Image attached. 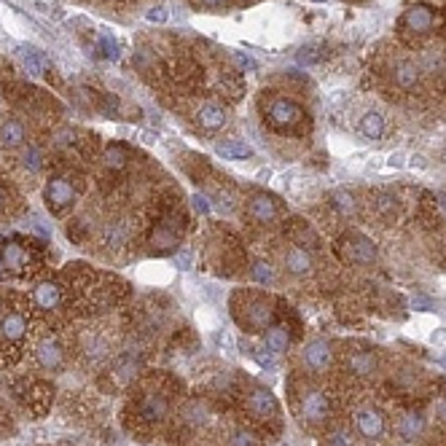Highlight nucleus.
Here are the masks:
<instances>
[{"label":"nucleus","mask_w":446,"mask_h":446,"mask_svg":"<svg viewBox=\"0 0 446 446\" xmlns=\"http://www.w3.org/2000/svg\"><path fill=\"white\" fill-rule=\"evenodd\" d=\"M444 14L435 11L433 6L427 3H414L403 11L401 22H398V30L403 35H414V38H422V35H430L433 30H438L444 24Z\"/></svg>","instance_id":"1"},{"label":"nucleus","mask_w":446,"mask_h":446,"mask_svg":"<svg viewBox=\"0 0 446 446\" xmlns=\"http://www.w3.org/2000/svg\"><path fill=\"white\" fill-rule=\"evenodd\" d=\"M264 119L269 122V127L288 132V129H296V127H302V124L307 122V111H304L296 100H288V97H272L269 105L264 108Z\"/></svg>","instance_id":"2"},{"label":"nucleus","mask_w":446,"mask_h":446,"mask_svg":"<svg viewBox=\"0 0 446 446\" xmlns=\"http://www.w3.org/2000/svg\"><path fill=\"white\" fill-rule=\"evenodd\" d=\"M296 409H299L302 422L312 425V427L314 425H323L331 417V401H328V395L323 390H317V387H309V385L299 390Z\"/></svg>","instance_id":"3"},{"label":"nucleus","mask_w":446,"mask_h":446,"mask_svg":"<svg viewBox=\"0 0 446 446\" xmlns=\"http://www.w3.org/2000/svg\"><path fill=\"white\" fill-rule=\"evenodd\" d=\"M245 395H247L245 398L247 412L253 414L256 420H261V422H277L279 406L269 387H264V385H250V390H247Z\"/></svg>","instance_id":"4"},{"label":"nucleus","mask_w":446,"mask_h":446,"mask_svg":"<svg viewBox=\"0 0 446 446\" xmlns=\"http://www.w3.org/2000/svg\"><path fill=\"white\" fill-rule=\"evenodd\" d=\"M274 320V312H272V304L267 299H261V296H247V314H239L237 317V323L245 328L247 334H258V331H264L269 328Z\"/></svg>","instance_id":"5"},{"label":"nucleus","mask_w":446,"mask_h":446,"mask_svg":"<svg viewBox=\"0 0 446 446\" xmlns=\"http://www.w3.org/2000/svg\"><path fill=\"white\" fill-rule=\"evenodd\" d=\"M355 430L366 441H380L382 435L387 433V417L377 406H363L355 412Z\"/></svg>","instance_id":"6"},{"label":"nucleus","mask_w":446,"mask_h":446,"mask_svg":"<svg viewBox=\"0 0 446 446\" xmlns=\"http://www.w3.org/2000/svg\"><path fill=\"white\" fill-rule=\"evenodd\" d=\"M342 256L350 261V264H357V267H366V264H374L377 261V245L368 239L366 234H350L342 245Z\"/></svg>","instance_id":"7"},{"label":"nucleus","mask_w":446,"mask_h":446,"mask_svg":"<svg viewBox=\"0 0 446 446\" xmlns=\"http://www.w3.org/2000/svg\"><path fill=\"white\" fill-rule=\"evenodd\" d=\"M334 360V347L325 339H312L302 350V366L304 371H325Z\"/></svg>","instance_id":"8"},{"label":"nucleus","mask_w":446,"mask_h":446,"mask_svg":"<svg viewBox=\"0 0 446 446\" xmlns=\"http://www.w3.org/2000/svg\"><path fill=\"white\" fill-rule=\"evenodd\" d=\"M345 366H347V371H350L352 377H360V380H366V377H374V374H377V368H380V357H377V350L360 347V350H352V352H347Z\"/></svg>","instance_id":"9"},{"label":"nucleus","mask_w":446,"mask_h":446,"mask_svg":"<svg viewBox=\"0 0 446 446\" xmlns=\"http://www.w3.org/2000/svg\"><path fill=\"white\" fill-rule=\"evenodd\" d=\"M169 412V398L164 392H148L143 395V401L137 406V414H140V420L145 425H157L162 422Z\"/></svg>","instance_id":"10"},{"label":"nucleus","mask_w":446,"mask_h":446,"mask_svg":"<svg viewBox=\"0 0 446 446\" xmlns=\"http://www.w3.org/2000/svg\"><path fill=\"white\" fill-rule=\"evenodd\" d=\"M282 267L288 274L293 277H307V274H312L314 269V258L309 250H304V247H288L285 253H282Z\"/></svg>","instance_id":"11"},{"label":"nucleus","mask_w":446,"mask_h":446,"mask_svg":"<svg viewBox=\"0 0 446 446\" xmlns=\"http://www.w3.org/2000/svg\"><path fill=\"white\" fill-rule=\"evenodd\" d=\"M35 360L46 371H56V368L62 366V360H65V352H62V347H59V342H56L54 336H44L38 342V347H35Z\"/></svg>","instance_id":"12"},{"label":"nucleus","mask_w":446,"mask_h":446,"mask_svg":"<svg viewBox=\"0 0 446 446\" xmlns=\"http://www.w3.org/2000/svg\"><path fill=\"white\" fill-rule=\"evenodd\" d=\"M420 79H422V73H420V67L409 62V59H401V62H395L390 70V81L395 89L401 91H414L420 86Z\"/></svg>","instance_id":"13"},{"label":"nucleus","mask_w":446,"mask_h":446,"mask_svg":"<svg viewBox=\"0 0 446 446\" xmlns=\"http://www.w3.org/2000/svg\"><path fill=\"white\" fill-rule=\"evenodd\" d=\"M24 334H27V317L22 312H11L3 314V320H0V339H6V342H22Z\"/></svg>","instance_id":"14"},{"label":"nucleus","mask_w":446,"mask_h":446,"mask_svg":"<svg viewBox=\"0 0 446 446\" xmlns=\"http://www.w3.org/2000/svg\"><path fill=\"white\" fill-rule=\"evenodd\" d=\"M360 134L366 140H382L385 132H387V122H385V113L382 111H366L360 116V124H357Z\"/></svg>","instance_id":"15"},{"label":"nucleus","mask_w":446,"mask_h":446,"mask_svg":"<svg viewBox=\"0 0 446 446\" xmlns=\"http://www.w3.org/2000/svg\"><path fill=\"white\" fill-rule=\"evenodd\" d=\"M73 197H76V191H73V186H70L67 180H62V178L49 180V186H46V199H49V204H54L56 210L67 207V204L73 202Z\"/></svg>","instance_id":"16"},{"label":"nucleus","mask_w":446,"mask_h":446,"mask_svg":"<svg viewBox=\"0 0 446 446\" xmlns=\"http://www.w3.org/2000/svg\"><path fill=\"white\" fill-rule=\"evenodd\" d=\"M197 122H199L202 129H207V132H215V129H221L223 124H226V111H223L221 105H202L199 113H197Z\"/></svg>","instance_id":"17"},{"label":"nucleus","mask_w":446,"mask_h":446,"mask_svg":"<svg viewBox=\"0 0 446 446\" xmlns=\"http://www.w3.org/2000/svg\"><path fill=\"white\" fill-rule=\"evenodd\" d=\"M277 202L272 199V197H264V194H258L250 199V215L256 218L258 223H269L277 218Z\"/></svg>","instance_id":"18"},{"label":"nucleus","mask_w":446,"mask_h":446,"mask_svg":"<svg viewBox=\"0 0 446 446\" xmlns=\"http://www.w3.org/2000/svg\"><path fill=\"white\" fill-rule=\"evenodd\" d=\"M425 433V417L417 412H409L401 417V422H398V435H401L403 441H417L420 435Z\"/></svg>","instance_id":"19"},{"label":"nucleus","mask_w":446,"mask_h":446,"mask_svg":"<svg viewBox=\"0 0 446 446\" xmlns=\"http://www.w3.org/2000/svg\"><path fill=\"white\" fill-rule=\"evenodd\" d=\"M35 304L41 307V309H54L59 299H62V288L56 285V282H41L33 293Z\"/></svg>","instance_id":"20"},{"label":"nucleus","mask_w":446,"mask_h":446,"mask_svg":"<svg viewBox=\"0 0 446 446\" xmlns=\"http://www.w3.org/2000/svg\"><path fill=\"white\" fill-rule=\"evenodd\" d=\"M0 261H3V267H9L11 272H19V269L27 267V253H24L22 245L6 242V245L0 247Z\"/></svg>","instance_id":"21"},{"label":"nucleus","mask_w":446,"mask_h":446,"mask_svg":"<svg viewBox=\"0 0 446 446\" xmlns=\"http://www.w3.org/2000/svg\"><path fill=\"white\" fill-rule=\"evenodd\" d=\"M290 347V334H288V325H274L267 331V350L274 352V355H282L288 352Z\"/></svg>","instance_id":"22"},{"label":"nucleus","mask_w":446,"mask_h":446,"mask_svg":"<svg viewBox=\"0 0 446 446\" xmlns=\"http://www.w3.org/2000/svg\"><path fill=\"white\" fill-rule=\"evenodd\" d=\"M215 154L223 159H234V162H239V159L253 157V148H250L247 143H239V140H226V143L215 145Z\"/></svg>","instance_id":"23"},{"label":"nucleus","mask_w":446,"mask_h":446,"mask_svg":"<svg viewBox=\"0 0 446 446\" xmlns=\"http://www.w3.org/2000/svg\"><path fill=\"white\" fill-rule=\"evenodd\" d=\"M0 143L9 145V148H16V145L24 143V127L16 119H9V122H3L0 127Z\"/></svg>","instance_id":"24"},{"label":"nucleus","mask_w":446,"mask_h":446,"mask_svg":"<svg viewBox=\"0 0 446 446\" xmlns=\"http://www.w3.org/2000/svg\"><path fill=\"white\" fill-rule=\"evenodd\" d=\"M19 59H22L24 70H27L30 76H41V73H44V67H46L44 56L38 54L35 49H30V46H19Z\"/></svg>","instance_id":"25"},{"label":"nucleus","mask_w":446,"mask_h":446,"mask_svg":"<svg viewBox=\"0 0 446 446\" xmlns=\"http://www.w3.org/2000/svg\"><path fill=\"white\" fill-rule=\"evenodd\" d=\"M151 242H154V247L169 250L172 245H178V234L172 229H167V226H159L157 232H154V237H151Z\"/></svg>","instance_id":"26"},{"label":"nucleus","mask_w":446,"mask_h":446,"mask_svg":"<svg viewBox=\"0 0 446 446\" xmlns=\"http://www.w3.org/2000/svg\"><path fill=\"white\" fill-rule=\"evenodd\" d=\"M229 446H261V438L247 427H237L229 438Z\"/></svg>","instance_id":"27"},{"label":"nucleus","mask_w":446,"mask_h":446,"mask_svg":"<svg viewBox=\"0 0 446 446\" xmlns=\"http://www.w3.org/2000/svg\"><path fill=\"white\" fill-rule=\"evenodd\" d=\"M296 245H309V247H320V237L314 234L312 229L304 221H296Z\"/></svg>","instance_id":"28"},{"label":"nucleus","mask_w":446,"mask_h":446,"mask_svg":"<svg viewBox=\"0 0 446 446\" xmlns=\"http://www.w3.org/2000/svg\"><path fill=\"white\" fill-rule=\"evenodd\" d=\"M250 272H253V279L261 282V285H272V282H274V269L269 267L267 261H256Z\"/></svg>","instance_id":"29"},{"label":"nucleus","mask_w":446,"mask_h":446,"mask_svg":"<svg viewBox=\"0 0 446 446\" xmlns=\"http://www.w3.org/2000/svg\"><path fill=\"white\" fill-rule=\"evenodd\" d=\"M331 202H334L336 210L347 212V215L355 210V197H352L350 191H336V194H331Z\"/></svg>","instance_id":"30"},{"label":"nucleus","mask_w":446,"mask_h":446,"mask_svg":"<svg viewBox=\"0 0 446 446\" xmlns=\"http://www.w3.org/2000/svg\"><path fill=\"white\" fill-rule=\"evenodd\" d=\"M100 49H102V51H105V56H108V59H119V56H122L119 41H116L113 35H108V33H102V35H100Z\"/></svg>","instance_id":"31"},{"label":"nucleus","mask_w":446,"mask_h":446,"mask_svg":"<svg viewBox=\"0 0 446 446\" xmlns=\"http://www.w3.org/2000/svg\"><path fill=\"white\" fill-rule=\"evenodd\" d=\"M325 446H355V444H352V435L347 433V430H334V433L328 435Z\"/></svg>","instance_id":"32"},{"label":"nucleus","mask_w":446,"mask_h":446,"mask_svg":"<svg viewBox=\"0 0 446 446\" xmlns=\"http://www.w3.org/2000/svg\"><path fill=\"white\" fill-rule=\"evenodd\" d=\"M145 19H148L151 24H164L169 19V14H167L164 6H154V9H148V11H145Z\"/></svg>","instance_id":"33"},{"label":"nucleus","mask_w":446,"mask_h":446,"mask_svg":"<svg viewBox=\"0 0 446 446\" xmlns=\"http://www.w3.org/2000/svg\"><path fill=\"white\" fill-rule=\"evenodd\" d=\"M105 164H108V167H122L124 164V148L111 145V148L105 151Z\"/></svg>","instance_id":"34"},{"label":"nucleus","mask_w":446,"mask_h":446,"mask_svg":"<svg viewBox=\"0 0 446 446\" xmlns=\"http://www.w3.org/2000/svg\"><path fill=\"white\" fill-rule=\"evenodd\" d=\"M22 164H24V169H33V172L38 167H41V154H38V148H30V151H24Z\"/></svg>","instance_id":"35"},{"label":"nucleus","mask_w":446,"mask_h":446,"mask_svg":"<svg viewBox=\"0 0 446 446\" xmlns=\"http://www.w3.org/2000/svg\"><path fill=\"white\" fill-rule=\"evenodd\" d=\"M191 202H194V210L202 212V215H207V212H210V199H207L204 194H194Z\"/></svg>","instance_id":"36"},{"label":"nucleus","mask_w":446,"mask_h":446,"mask_svg":"<svg viewBox=\"0 0 446 446\" xmlns=\"http://www.w3.org/2000/svg\"><path fill=\"white\" fill-rule=\"evenodd\" d=\"M124 239V226L119 223V226H111L108 229V245H113V242H122Z\"/></svg>","instance_id":"37"},{"label":"nucleus","mask_w":446,"mask_h":446,"mask_svg":"<svg viewBox=\"0 0 446 446\" xmlns=\"http://www.w3.org/2000/svg\"><path fill=\"white\" fill-rule=\"evenodd\" d=\"M199 6H204V9H212V11H218V9H226V3L229 0H197Z\"/></svg>","instance_id":"38"},{"label":"nucleus","mask_w":446,"mask_h":446,"mask_svg":"<svg viewBox=\"0 0 446 446\" xmlns=\"http://www.w3.org/2000/svg\"><path fill=\"white\" fill-rule=\"evenodd\" d=\"M435 417H438V422L446 425V398H441V401H435Z\"/></svg>","instance_id":"39"},{"label":"nucleus","mask_w":446,"mask_h":446,"mask_svg":"<svg viewBox=\"0 0 446 446\" xmlns=\"http://www.w3.org/2000/svg\"><path fill=\"white\" fill-rule=\"evenodd\" d=\"M178 264H180V269H191V253L183 250V253L178 256Z\"/></svg>","instance_id":"40"},{"label":"nucleus","mask_w":446,"mask_h":446,"mask_svg":"<svg viewBox=\"0 0 446 446\" xmlns=\"http://www.w3.org/2000/svg\"><path fill=\"white\" fill-rule=\"evenodd\" d=\"M237 62H239L242 67H247V70H253V67H256V62H253L250 56H242V54H237Z\"/></svg>","instance_id":"41"},{"label":"nucleus","mask_w":446,"mask_h":446,"mask_svg":"<svg viewBox=\"0 0 446 446\" xmlns=\"http://www.w3.org/2000/svg\"><path fill=\"white\" fill-rule=\"evenodd\" d=\"M387 164H390V167H403V154H392Z\"/></svg>","instance_id":"42"},{"label":"nucleus","mask_w":446,"mask_h":446,"mask_svg":"<svg viewBox=\"0 0 446 446\" xmlns=\"http://www.w3.org/2000/svg\"><path fill=\"white\" fill-rule=\"evenodd\" d=\"M435 202H438V207H441V210L446 212V191H441V194L435 197Z\"/></svg>","instance_id":"43"},{"label":"nucleus","mask_w":446,"mask_h":446,"mask_svg":"<svg viewBox=\"0 0 446 446\" xmlns=\"http://www.w3.org/2000/svg\"><path fill=\"white\" fill-rule=\"evenodd\" d=\"M414 307H422V309H430V302H427V299H414Z\"/></svg>","instance_id":"44"},{"label":"nucleus","mask_w":446,"mask_h":446,"mask_svg":"<svg viewBox=\"0 0 446 446\" xmlns=\"http://www.w3.org/2000/svg\"><path fill=\"white\" fill-rule=\"evenodd\" d=\"M314 3H323V0H314Z\"/></svg>","instance_id":"45"},{"label":"nucleus","mask_w":446,"mask_h":446,"mask_svg":"<svg viewBox=\"0 0 446 446\" xmlns=\"http://www.w3.org/2000/svg\"><path fill=\"white\" fill-rule=\"evenodd\" d=\"M352 3H360V0H352Z\"/></svg>","instance_id":"46"},{"label":"nucleus","mask_w":446,"mask_h":446,"mask_svg":"<svg viewBox=\"0 0 446 446\" xmlns=\"http://www.w3.org/2000/svg\"><path fill=\"white\" fill-rule=\"evenodd\" d=\"M444 162H446V154H444Z\"/></svg>","instance_id":"47"}]
</instances>
